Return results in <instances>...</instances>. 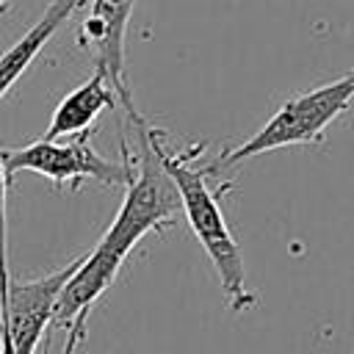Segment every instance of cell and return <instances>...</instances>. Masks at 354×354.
I'll list each match as a JSON object with an SVG mask.
<instances>
[{"label": "cell", "instance_id": "8992f818", "mask_svg": "<svg viewBox=\"0 0 354 354\" xmlns=\"http://www.w3.org/2000/svg\"><path fill=\"white\" fill-rule=\"evenodd\" d=\"M136 0H91L88 14L77 33V47L88 50L94 58V69H100L119 94V102L127 111V119H138V108L133 105L130 86L124 77V33L133 17Z\"/></svg>", "mask_w": 354, "mask_h": 354}, {"label": "cell", "instance_id": "6da1fadb", "mask_svg": "<svg viewBox=\"0 0 354 354\" xmlns=\"http://www.w3.org/2000/svg\"><path fill=\"white\" fill-rule=\"evenodd\" d=\"M141 122H144V116L133 119V127L138 130ZM138 141H141L138 152H133L127 144H122V163L127 166L124 199H122L111 227L100 238V243L83 254L77 271L64 285V290L55 301L50 329H69L77 321V315H88L91 307L97 304V299L119 277L133 246L147 232L166 230L174 224V216L180 210V194H177L171 177L158 163L155 152L147 147L141 130H138Z\"/></svg>", "mask_w": 354, "mask_h": 354}, {"label": "cell", "instance_id": "52a82bcc", "mask_svg": "<svg viewBox=\"0 0 354 354\" xmlns=\"http://www.w3.org/2000/svg\"><path fill=\"white\" fill-rule=\"evenodd\" d=\"M116 102H119L116 88L111 86V80L100 69H94L86 83H80L77 88H72L58 102L44 138L47 141H58V138H69V136H77V133L91 130L94 119L100 113L111 111Z\"/></svg>", "mask_w": 354, "mask_h": 354}, {"label": "cell", "instance_id": "277c9868", "mask_svg": "<svg viewBox=\"0 0 354 354\" xmlns=\"http://www.w3.org/2000/svg\"><path fill=\"white\" fill-rule=\"evenodd\" d=\"M91 130L69 136V141H33L19 149H0L3 171L11 185V180L19 171H33L47 180H53L58 188H77L86 180H97L108 188H124L127 185V166L100 158L91 144Z\"/></svg>", "mask_w": 354, "mask_h": 354}, {"label": "cell", "instance_id": "7a4b0ae2", "mask_svg": "<svg viewBox=\"0 0 354 354\" xmlns=\"http://www.w3.org/2000/svg\"><path fill=\"white\" fill-rule=\"evenodd\" d=\"M147 147L155 152L163 171L171 177L177 194H180V210L185 213V221L196 241L202 243L207 260L216 268L221 293L227 299V307L232 313H246L257 307V293L246 282V266L241 246L221 213V194L224 188H210L207 177L213 174V163H202L205 144L191 147H171L166 130L149 124L147 119L138 124Z\"/></svg>", "mask_w": 354, "mask_h": 354}, {"label": "cell", "instance_id": "9c48e42d", "mask_svg": "<svg viewBox=\"0 0 354 354\" xmlns=\"http://www.w3.org/2000/svg\"><path fill=\"white\" fill-rule=\"evenodd\" d=\"M86 318H88V315H80V318L66 329V343H64V351H61V354H75V348H77L80 340L86 337Z\"/></svg>", "mask_w": 354, "mask_h": 354}, {"label": "cell", "instance_id": "5b68a950", "mask_svg": "<svg viewBox=\"0 0 354 354\" xmlns=\"http://www.w3.org/2000/svg\"><path fill=\"white\" fill-rule=\"evenodd\" d=\"M83 254L72 257L66 266H61L53 274H44L39 279H11L8 282V296H6V310L0 313V324L11 340L14 354H36V346L41 343L44 332L53 324L55 301L69 282V277L77 271Z\"/></svg>", "mask_w": 354, "mask_h": 354}, {"label": "cell", "instance_id": "ba28073f", "mask_svg": "<svg viewBox=\"0 0 354 354\" xmlns=\"http://www.w3.org/2000/svg\"><path fill=\"white\" fill-rule=\"evenodd\" d=\"M6 199H8V180L3 171V160H0V313L6 310V296H8V210H6Z\"/></svg>", "mask_w": 354, "mask_h": 354}, {"label": "cell", "instance_id": "3957f363", "mask_svg": "<svg viewBox=\"0 0 354 354\" xmlns=\"http://www.w3.org/2000/svg\"><path fill=\"white\" fill-rule=\"evenodd\" d=\"M354 100V69L335 77L326 86L293 94L285 100V105L268 116V122L243 144L235 149L221 152V158L213 163V171L218 169H235L243 160L279 149L293 144H321L326 127L351 108Z\"/></svg>", "mask_w": 354, "mask_h": 354}, {"label": "cell", "instance_id": "30bf717a", "mask_svg": "<svg viewBox=\"0 0 354 354\" xmlns=\"http://www.w3.org/2000/svg\"><path fill=\"white\" fill-rule=\"evenodd\" d=\"M6 3H8V0H0V6H6Z\"/></svg>", "mask_w": 354, "mask_h": 354}]
</instances>
